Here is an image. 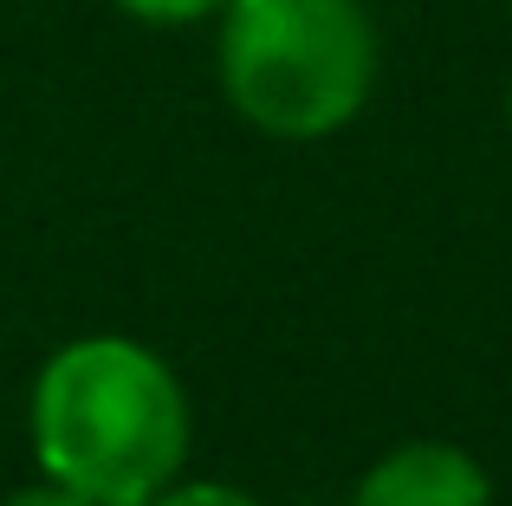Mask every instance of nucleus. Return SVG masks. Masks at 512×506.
Instances as JSON below:
<instances>
[{
    "instance_id": "0eeeda50",
    "label": "nucleus",
    "mask_w": 512,
    "mask_h": 506,
    "mask_svg": "<svg viewBox=\"0 0 512 506\" xmlns=\"http://www.w3.org/2000/svg\"><path fill=\"white\" fill-rule=\"evenodd\" d=\"M506 117H512V91H506Z\"/></svg>"
},
{
    "instance_id": "7ed1b4c3",
    "label": "nucleus",
    "mask_w": 512,
    "mask_h": 506,
    "mask_svg": "<svg viewBox=\"0 0 512 506\" xmlns=\"http://www.w3.org/2000/svg\"><path fill=\"white\" fill-rule=\"evenodd\" d=\"M350 506H493V487L474 455L448 442H402L363 474Z\"/></svg>"
},
{
    "instance_id": "f257e3e1",
    "label": "nucleus",
    "mask_w": 512,
    "mask_h": 506,
    "mask_svg": "<svg viewBox=\"0 0 512 506\" xmlns=\"http://www.w3.org/2000/svg\"><path fill=\"white\" fill-rule=\"evenodd\" d=\"M33 448L78 500L150 506L188 461V396L143 344L72 338L33 383Z\"/></svg>"
},
{
    "instance_id": "423d86ee",
    "label": "nucleus",
    "mask_w": 512,
    "mask_h": 506,
    "mask_svg": "<svg viewBox=\"0 0 512 506\" xmlns=\"http://www.w3.org/2000/svg\"><path fill=\"white\" fill-rule=\"evenodd\" d=\"M7 506H91V500H78L72 487H59V481H46V487H20Z\"/></svg>"
},
{
    "instance_id": "f03ea898",
    "label": "nucleus",
    "mask_w": 512,
    "mask_h": 506,
    "mask_svg": "<svg viewBox=\"0 0 512 506\" xmlns=\"http://www.w3.org/2000/svg\"><path fill=\"white\" fill-rule=\"evenodd\" d=\"M221 85L253 130L318 143L370 104L376 26L357 0H227Z\"/></svg>"
},
{
    "instance_id": "39448f33",
    "label": "nucleus",
    "mask_w": 512,
    "mask_h": 506,
    "mask_svg": "<svg viewBox=\"0 0 512 506\" xmlns=\"http://www.w3.org/2000/svg\"><path fill=\"white\" fill-rule=\"evenodd\" d=\"M150 506H260L253 494H240V487H227V481H182V487H163Z\"/></svg>"
},
{
    "instance_id": "20e7f679",
    "label": "nucleus",
    "mask_w": 512,
    "mask_h": 506,
    "mask_svg": "<svg viewBox=\"0 0 512 506\" xmlns=\"http://www.w3.org/2000/svg\"><path fill=\"white\" fill-rule=\"evenodd\" d=\"M130 20H150V26H188V20H208L221 13L227 0H117Z\"/></svg>"
}]
</instances>
